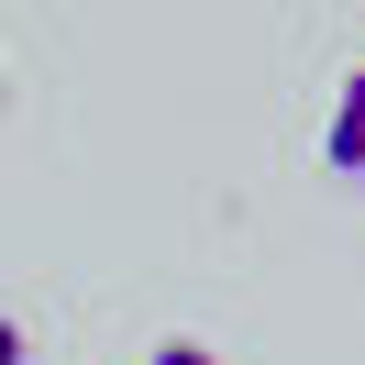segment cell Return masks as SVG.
Segmentation results:
<instances>
[{"mask_svg":"<svg viewBox=\"0 0 365 365\" xmlns=\"http://www.w3.org/2000/svg\"><path fill=\"white\" fill-rule=\"evenodd\" d=\"M144 365H222V354H210V343H155Z\"/></svg>","mask_w":365,"mask_h":365,"instance_id":"2","label":"cell"},{"mask_svg":"<svg viewBox=\"0 0 365 365\" xmlns=\"http://www.w3.org/2000/svg\"><path fill=\"white\" fill-rule=\"evenodd\" d=\"M321 166L365 188V56L343 67V89H332V122H321Z\"/></svg>","mask_w":365,"mask_h":365,"instance_id":"1","label":"cell"},{"mask_svg":"<svg viewBox=\"0 0 365 365\" xmlns=\"http://www.w3.org/2000/svg\"><path fill=\"white\" fill-rule=\"evenodd\" d=\"M0 365H23V321H11V310H0Z\"/></svg>","mask_w":365,"mask_h":365,"instance_id":"3","label":"cell"}]
</instances>
